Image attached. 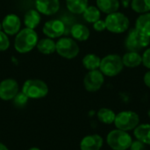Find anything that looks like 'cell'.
Segmentation results:
<instances>
[{
	"label": "cell",
	"mask_w": 150,
	"mask_h": 150,
	"mask_svg": "<svg viewBox=\"0 0 150 150\" xmlns=\"http://www.w3.org/2000/svg\"><path fill=\"white\" fill-rule=\"evenodd\" d=\"M96 6L101 12L110 14L119 11L120 3V0H96Z\"/></svg>",
	"instance_id": "20"
},
{
	"label": "cell",
	"mask_w": 150,
	"mask_h": 150,
	"mask_svg": "<svg viewBox=\"0 0 150 150\" xmlns=\"http://www.w3.org/2000/svg\"><path fill=\"white\" fill-rule=\"evenodd\" d=\"M41 21V14L36 9L28 10L24 15V24L26 28L33 29L40 24Z\"/></svg>",
	"instance_id": "19"
},
{
	"label": "cell",
	"mask_w": 150,
	"mask_h": 150,
	"mask_svg": "<svg viewBox=\"0 0 150 150\" xmlns=\"http://www.w3.org/2000/svg\"><path fill=\"white\" fill-rule=\"evenodd\" d=\"M93 25V28L95 31L97 32H103L105 30H106V25H105V19H98V21H96L95 23L92 24Z\"/></svg>",
	"instance_id": "30"
},
{
	"label": "cell",
	"mask_w": 150,
	"mask_h": 150,
	"mask_svg": "<svg viewBox=\"0 0 150 150\" xmlns=\"http://www.w3.org/2000/svg\"><path fill=\"white\" fill-rule=\"evenodd\" d=\"M124 67L134 69L142 64V56L139 52L127 51L121 56Z\"/></svg>",
	"instance_id": "15"
},
{
	"label": "cell",
	"mask_w": 150,
	"mask_h": 150,
	"mask_svg": "<svg viewBox=\"0 0 150 150\" xmlns=\"http://www.w3.org/2000/svg\"><path fill=\"white\" fill-rule=\"evenodd\" d=\"M124 69L122 58L120 54H110L101 59L99 70L105 76L114 77L120 74Z\"/></svg>",
	"instance_id": "3"
},
{
	"label": "cell",
	"mask_w": 150,
	"mask_h": 150,
	"mask_svg": "<svg viewBox=\"0 0 150 150\" xmlns=\"http://www.w3.org/2000/svg\"><path fill=\"white\" fill-rule=\"evenodd\" d=\"M148 116H149V118L150 119V108L149 109V111H148Z\"/></svg>",
	"instance_id": "36"
},
{
	"label": "cell",
	"mask_w": 150,
	"mask_h": 150,
	"mask_svg": "<svg viewBox=\"0 0 150 150\" xmlns=\"http://www.w3.org/2000/svg\"><path fill=\"white\" fill-rule=\"evenodd\" d=\"M28 100H29V98L22 91H19L11 101L13 102V104L16 107L22 108L27 104Z\"/></svg>",
	"instance_id": "27"
},
{
	"label": "cell",
	"mask_w": 150,
	"mask_h": 150,
	"mask_svg": "<svg viewBox=\"0 0 150 150\" xmlns=\"http://www.w3.org/2000/svg\"><path fill=\"white\" fill-rule=\"evenodd\" d=\"M10 47V40L8 35L2 30L0 31V52H4Z\"/></svg>",
	"instance_id": "28"
},
{
	"label": "cell",
	"mask_w": 150,
	"mask_h": 150,
	"mask_svg": "<svg viewBox=\"0 0 150 150\" xmlns=\"http://www.w3.org/2000/svg\"><path fill=\"white\" fill-rule=\"evenodd\" d=\"M134 28L143 35L150 38V12L140 14L137 17Z\"/></svg>",
	"instance_id": "18"
},
{
	"label": "cell",
	"mask_w": 150,
	"mask_h": 150,
	"mask_svg": "<svg viewBox=\"0 0 150 150\" xmlns=\"http://www.w3.org/2000/svg\"><path fill=\"white\" fill-rule=\"evenodd\" d=\"M142 56V65L148 69H150V47H147L144 50Z\"/></svg>",
	"instance_id": "29"
},
{
	"label": "cell",
	"mask_w": 150,
	"mask_h": 150,
	"mask_svg": "<svg viewBox=\"0 0 150 150\" xmlns=\"http://www.w3.org/2000/svg\"><path fill=\"white\" fill-rule=\"evenodd\" d=\"M66 6L73 14H83L89 6V0H66Z\"/></svg>",
	"instance_id": "23"
},
{
	"label": "cell",
	"mask_w": 150,
	"mask_h": 150,
	"mask_svg": "<svg viewBox=\"0 0 150 150\" xmlns=\"http://www.w3.org/2000/svg\"><path fill=\"white\" fill-rule=\"evenodd\" d=\"M133 141V137L129 132L118 128L110 131L105 138L106 144L112 150H129Z\"/></svg>",
	"instance_id": "2"
},
{
	"label": "cell",
	"mask_w": 150,
	"mask_h": 150,
	"mask_svg": "<svg viewBox=\"0 0 150 150\" xmlns=\"http://www.w3.org/2000/svg\"><path fill=\"white\" fill-rule=\"evenodd\" d=\"M105 83V76L99 69L90 70L83 78L84 89L89 92L98 91Z\"/></svg>",
	"instance_id": "9"
},
{
	"label": "cell",
	"mask_w": 150,
	"mask_h": 150,
	"mask_svg": "<svg viewBox=\"0 0 150 150\" xmlns=\"http://www.w3.org/2000/svg\"><path fill=\"white\" fill-rule=\"evenodd\" d=\"M134 132V136L135 140H138L147 146H150V124L149 123H144V124H139Z\"/></svg>",
	"instance_id": "17"
},
{
	"label": "cell",
	"mask_w": 150,
	"mask_h": 150,
	"mask_svg": "<svg viewBox=\"0 0 150 150\" xmlns=\"http://www.w3.org/2000/svg\"><path fill=\"white\" fill-rule=\"evenodd\" d=\"M35 9L43 15L52 16L60 9L59 0H35Z\"/></svg>",
	"instance_id": "14"
},
{
	"label": "cell",
	"mask_w": 150,
	"mask_h": 150,
	"mask_svg": "<svg viewBox=\"0 0 150 150\" xmlns=\"http://www.w3.org/2000/svg\"><path fill=\"white\" fill-rule=\"evenodd\" d=\"M27 150H41V149H39V148H37V147H32V148L28 149Z\"/></svg>",
	"instance_id": "35"
},
{
	"label": "cell",
	"mask_w": 150,
	"mask_h": 150,
	"mask_svg": "<svg viewBox=\"0 0 150 150\" xmlns=\"http://www.w3.org/2000/svg\"><path fill=\"white\" fill-rule=\"evenodd\" d=\"M38 51L43 54H52L56 51V42L50 38H44L39 40L37 46Z\"/></svg>",
	"instance_id": "21"
},
{
	"label": "cell",
	"mask_w": 150,
	"mask_h": 150,
	"mask_svg": "<svg viewBox=\"0 0 150 150\" xmlns=\"http://www.w3.org/2000/svg\"><path fill=\"white\" fill-rule=\"evenodd\" d=\"M65 25L60 19H50L47 21L43 27L42 32L46 37L50 39L61 38L65 33Z\"/></svg>",
	"instance_id": "11"
},
{
	"label": "cell",
	"mask_w": 150,
	"mask_h": 150,
	"mask_svg": "<svg viewBox=\"0 0 150 150\" xmlns=\"http://www.w3.org/2000/svg\"><path fill=\"white\" fill-rule=\"evenodd\" d=\"M143 82L144 84L150 89V69H149L143 76Z\"/></svg>",
	"instance_id": "32"
},
{
	"label": "cell",
	"mask_w": 150,
	"mask_h": 150,
	"mask_svg": "<svg viewBox=\"0 0 150 150\" xmlns=\"http://www.w3.org/2000/svg\"><path fill=\"white\" fill-rule=\"evenodd\" d=\"M150 38L143 35L134 27L128 30L127 35L125 40V47L127 51L140 52L149 47Z\"/></svg>",
	"instance_id": "7"
},
{
	"label": "cell",
	"mask_w": 150,
	"mask_h": 150,
	"mask_svg": "<svg viewBox=\"0 0 150 150\" xmlns=\"http://www.w3.org/2000/svg\"><path fill=\"white\" fill-rule=\"evenodd\" d=\"M19 85L13 78H6L0 82V99L11 101L19 92Z\"/></svg>",
	"instance_id": "10"
},
{
	"label": "cell",
	"mask_w": 150,
	"mask_h": 150,
	"mask_svg": "<svg viewBox=\"0 0 150 150\" xmlns=\"http://www.w3.org/2000/svg\"><path fill=\"white\" fill-rule=\"evenodd\" d=\"M38 41L39 37L35 30L25 27L15 35L14 48L19 54H26L37 46Z\"/></svg>",
	"instance_id": "1"
},
{
	"label": "cell",
	"mask_w": 150,
	"mask_h": 150,
	"mask_svg": "<svg viewBox=\"0 0 150 150\" xmlns=\"http://www.w3.org/2000/svg\"><path fill=\"white\" fill-rule=\"evenodd\" d=\"M146 144H144L143 142L138 141V140H134L133 141L130 149L129 150H146Z\"/></svg>",
	"instance_id": "31"
},
{
	"label": "cell",
	"mask_w": 150,
	"mask_h": 150,
	"mask_svg": "<svg viewBox=\"0 0 150 150\" xmlns=\"http://www.w3.org/2000/svg\"><path fill=\"white\" fill-rule=\"evenodd\" d=\"M71 38L76 41H85L90 38L91 32L89 28L83 24H75L70 29Z\"/></svg>",
	"instance_id": "16"
},
{
	"label": "cell",
	"mask_w": 150,
	"mask_h": 150,
	"mask_svg": "<svg viewBox=\"0 0 150 150\" xmlns=\"http://www.w3.org/2000/svg\"><path fill=\"white\" fill-rule=\"evenodd\" d=\"M83 17L86 22L93 24L101 18V11L97 6L89 5L83 12Z\"/></svg>",
	"instance_id": "25"
},
{
	"label": "cell",
	"mask_w": 150,
	"mask_h": 150,
	"mask_svg": "<svg viewBox=\"0 0 150 150\" xmlns=\"http://www.w3.org/2000/svg\"><path fill=\"white\" fill-rule=\"evenodd\" d=\"M0 31H2V23L0 22Z\"/></svg>",
	"instance_id": "37"
},
{
	"label": "cell",
	"mask_w": 150,
	"mask_h": 150,
	"mask_svg": "<svg viewBox=\"0 0 150 150\" xmlns=\"http://www.w3.org/2000/svg\"><path fill=\"white\" fill-rule=\"evenodd\" d=\"M130 7L138 14L150 12V0H132Z\"/></svg>",
	"instance_id": "26"
},
{
	"label": "cell",
	"mask_w": 150,
	"mask_h": 150,
	"mask_svg": "<svg viewBox=\"0 0 150 150\" xmlns=\"http://www.w3.org/2000/svg\"><path fill=\"white\" fill-rule=\"evenodd\" d=\"M104 146V139L100 134H92L83 137L80 142V150H101Z\"/></svg>",
	"instance_id": "13"
},
{
	"label": "cell",
	"mask_w": 150,
	"mask_h": 150,
	"mask_svg": "<svg viewBox=\"0 0 150 150\" xmlns=\"http://www.w3.org/2000/svg\"><path fill=\"white\" fill-rule=\"evenodd\" d=\"M61 57L71 60L76 58L80 52L77 41L70 37H61L56 41V51Z\"/></svg>",
	"instance_id": "8"
},
{
	"label": "cell",
	"mask_w": 150,
	"mask_h": 150,
	"mask_svg": "<svg viewBox=\"0 0 150 150\" xmlns=\"http://www.w3.org/2000/svg\"><path fill=\"white\" fill-rule=\"evenodd\" d=\"M21 91L29 99H41L47 96L49 88L40 79H28L23 83Z\"/></svg>",
	"instance_id": "4"
},
{
	"label": "cell",
	"mask_w": 150,
	"mask_h": 150,
	"mask_svg": "<svg viewBox=\"0 0 150 150\" xmlns=\"http://www.w3.org/2000/svg\"><path fill=\"white\" fill-rule=\"evenodd\" d=\"M0 150H10V149L7 148V146H6L5 144H4L3 142H0Z\"/></svg>",
	"instance_id": "34"
},
{
	"label": "cell",
	"mask_w": 150,
	"mask_h": 150,
	"mask_svg": "<svg viewBox=\"0 0 150 150\" xmlns=\"http://www.w3.org/2000/svg\"><path fill=\"white\" fill-rule=\"evenodd\" d=\"M106 30L112 33H123L129 29L130 20L127 15L120 11L107 14L105 18Z\"/></svg>",
	"instance_id": "5"
},
{
	"label": "cell",
	"mask_w": 150,
	"mask_h": 150,
	"mask_svg": "<svg viewBox=\"0 0 150 150\" xmlns=\"http://www.w3.org/2000/svg\"><path fill=\"white\" fill-rule=\"evenodd\" d=\"M115 117H116L115 112L107 107H102L97 112V118L98 121L105 125L113 124L115 120Z\"/></svg>",
	"instance_id": "22"
},
{
	"label": "cell",
	"mask_w": 150,
	"mask_h": 150,
	"mask_svg": "<svg viewBox=\"0 0 150 150\" xmlns=\"http://www.w3.org/2000/svg\"><path fill=\"white\" fill-rule=\"evenodd\" d=\"M100 62H101V58L95 54H88L82 60L83 66L88 71L98 69L100 66Z\"/></svg>",
	"instance_id": "24"
},
{
	"label": "cell",
	"mask_w": 150,
	"mask_h": 150,
	"mask_svg": "<svg viewBox=\"0 0 150 150\" xmlns=\"http://www.w3.org/2000/svg\"><path fill=\"white\" fill-rule=\"evenodd\" d=\"M2 30L8 35H16L21 30V19L20 18L13 13L6 15L2 20Z\"/></svg>",
	"instance_id": "12"
},
{
	"label": "cell",
	"mask_w": 150,
	"mask_h": 150,
	"mask_svg": "<svg viewBox=\"0 0 150 150\" xmlns=\"http://www.w3.org/2000/svg\"><path fill=\"white\" fill-rule=\"evenodd\" d=\"M120 5H122L124 8H128L131 6L132 0H120Z\"/></svg>",
	"instance_id": "33"
},
{
	"label": "cell",
	"mask_w": 150,
	"mask_h": 150,
	"mask_svg": "<svg viewBox=\"0 0 150 150\" xmlns=\"http://www.w3.org/2000/svg\"><path fill=\"white\" fill-rule=\"evenodd\" d=\"M114 126L120 130L126 132L134 131L140 124V116L137 112L130 110H126L116 113Z\"/></svg>",
	"instance_id": "6"
}]
</instances>
